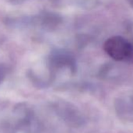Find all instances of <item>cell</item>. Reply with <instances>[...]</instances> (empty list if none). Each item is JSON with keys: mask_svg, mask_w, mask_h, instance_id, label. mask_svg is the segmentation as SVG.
I'll use <instances>...</instances> for the list:
<instances>
[{"mask_svg": "<svg viewBox=\"0 0 133 133\" xmlns=\"http://www.w3.org/2000/svg\"><path fill=\"white\" fill-rule=\"evenodd\" d=\"M4 77H5V69L2 66H0V82L3 81Z\"/></svg>", "mask_w": 133, "mask_h": 133, "instance_id": "3957f363", "label": "cell"}, {"mask_svg": "<svg viewBox=\"0 0 133 133\" xmlns=\"http://www.w3.org/2000/svg\"><path fill=\"white\" fill-rule=\"evenodd\" d=\"M117 115L125 121H133V95H123L115 101Z\"/></svg>", "mask_w": 133, "mask_h": 133, "instance_id": "7a4b0ae2", "label": "cell"}, {"mask_svg": "<svg viewBox=\"0 0 133 133\" xmlns=\"http://www.w3.org/2000/svg\"><path fill=\"white\" fill-rule=\"evenodd\" d=\"M103 49L106 53L116 61L133 60V45L121 36L108 38L103 45Z\"/></svg>", "mask_w": 133, "mask_h": 133, "instance_id": "6da1fadb", "label": "cell"}, {"mask_svg": "<svg viewBox=\"0 0 133 133\" xmlns=\"http://www.w3.org/2000/svg\"><path fill=\"white\" fill-rule=\"evenodd\" d=\"M127 2H128V3L129 4V6H130L131 8H133V0H127Z\"/></svg>", "mask_w": 133, "mask_h": 133, "instance_id": "277c9868", "label": "cell"}]
</instances>
